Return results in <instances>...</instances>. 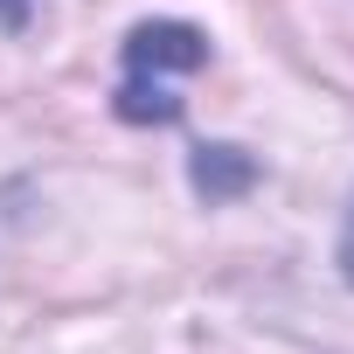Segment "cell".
Returning a JSON list of instances; mask_svg holds the SVG:
<instances>
[{"instance_id":"7a4b0ae2","label":"cell","mask_w":354,"mask_h":354,"mask_svg":"<svg viewBox=\"0 0 354 354\" xmlns=\"http://www.w3.org/2000/svg\"><path fill=\"white\" fill-rule=\"evenodd\" d=\"M243 181H250V160H243L236 146H202V153H195V188H202L209 202H216V195H236Z\"/></svg>"},{"instance_id":"6da1fadb","label":"cell","mask_w":354,"mask_h":354,"mask_svg":"<svg viewBox=\"0 0 354 354\" xmlns=\"http://www.w3.org/2000/svg\"><path fill=\"white\" fill-rule=\"evenodd\" d=\"M209 63V35L188 21H139L125 35V77H118V118L125 125H174L181 118V77Z\"/></svg>"},{"instance_id":"3957f363","label":"cell","mask_w":354,"mask_h":354,"mask_svg":"<svg viewBox=\"0 0 354 354\" xmlns=\"http://www.w3.org/2000/svg\"><path fill=\"white\" fill-rule=\"evenodd\" d=\"M340 271H347V285H354V209H347V230H340Z\"/></svg>"},{"instance_id":"277c9868","label":"cell","mask_w":354,"mask_h":354,"mask_svg":"<svg viewBox=\"0 0 354 354\" xmlns=\"http://www.w3.org/2000/svg\"><path fill=\"white\" fill-rule=\"evenodd\" d=\"M0 15H8V21H21V15H28V0H0Z\"/></svg>"}]
</instances>
